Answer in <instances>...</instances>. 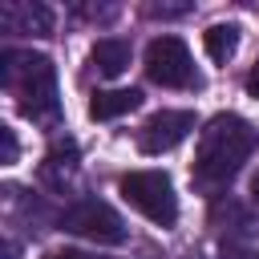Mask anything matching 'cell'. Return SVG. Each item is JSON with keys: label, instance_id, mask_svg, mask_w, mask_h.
I'll return each mask as SVG.
<instances>
[{"label": "cell", "instance_id": "4fadbf2b", "mask_svg": "<svg viewBox=\"0 0 259 259\" xmlns=\"http://www.w3.org/2000/svg\"><path fill=\"white\" fill-rule=\"evenodd\" d=\"M247 93H251V97L259 101V61H255V69L247 73Z\"/></svg>", "mask_w": 259, "mask_h": 259}, {"label": "cell", "instance_id": "ba28073f", "mask_svg": "<svg viewBox=\"0 0 259 259\" xmlns=\"http://www.w3.org/2000/svg\"><path fill=\"white\" fill-rule=\"evenodd\" d=\"M138 105H142V89H105V93H93L89 117L93 121H113V117H121Z\"/></svg>", "mask_w": 259, "mask_h": 259}, {"label": "cell", "instance_id": "3957f363", "mask_svg": "<svg viewBox=\"0 0 259 259\" xmlns=\"http://www.w3.org/2000/svg\"><path fill=\"white\" fill-rule=\"evenodd\" d=\"M117 190L154 227H174L178 223V194H174L170 174H162V170H130V174L117 178Z\"/></svg>", "mask_w": 259, "mask_h": 259}, {"label": "cell", "instance_id": "2e32d148", "mask_svg": "<svg viewBox=\"0 0 259 259\" xmlns=\"http://www.w3.org/2000/svg\"><path fill=\"white\" fill-rule=\"evenodd\" d=\"M251 198L259 202V170H255V178H251Z\"/></svg>", "mask_w": 259, "mask_h": 259}, {"label": "cell", "instance_id": "7a4b0ae2", "mask_svg": "<svg viewBox=\"0 0 259 259\" xmlns=\"http://www.w3.org/2000/svg\"><path fill=\"white\" fill-rule=\"evenodd\" d=\"M0 81L4 89L16 93V105L24 117L32 121H57L61 117V101H57V69L45 53H16L4 49L0 57Z\"/></svg>", "mask_w": 259, "mask_h": 259}, {"label": "cell", "instance_id": "5b68a950", "mask_svg": "<svg viewBox=\"0 0 259 259\" xmlns=\"http://www.w3.org/2000/svg\"><path fill=\"white\" fill-rule=\"evenodd\" d=\"M61 231H73V235H85V239L109 243V247L125 243V223H121V214H117L109 202H101V198H81V202H73V206L61 214Z\"/></svg>", "mask_w": 259, "mask_h": 259}, {"label": "cell", "instance_id": "6da1fadb", "mask_svg": "<svg viewBox=\"0 0 259 259\" xmlns=\"http://www.w3.org/2000/svg\"><path fill=\"white\" fill-rule=\"evenodd\" d=\"M259 146V134L251 121H243L239 113H214L206 121V130L198 134V154H194V182L202 190H219L227 186L243 162L251 158V150Z\"/></svg>", "mask_w": 259, "mask_h": 259}, {"label": "cell", "instance_id": "8fae6325", "mask_svg": "<svg viewBox=\"0 0 259 259\" xmlns=\"http://www.w3.org/2000/svg\"><path fill=\"white\" fill-rule=\"evenodd\" d=\"M57 170H77V142L73 138H61L53 142V150L45 154V174H57Z\"/></svg>", "mask_w": 259, "mask_h": 259}, {"label": "cell", "instance_id": "8992f818", "mask_svg": "<svg viewBox=\"0 0 259 259\" xmlns=\"http://www.w3.org/2000/svg\"><path fill=\"white\" fill-rule=\"evenodd\" d=\"M194 130V113L190 109H158L142 121L138 130V150L142 154H166L174 150L186 134Z\"/></svg>", "mask_w": 259, "mask_h": 259}, {"label": "cell", "instance_id": "30bf717a", "mask_svg": "<svg viewBox=\"0 0 259 259\" xmlns=\"http://www.w3.org/2000/svg\"><path fill=\"white\" fill-rule=\"evenodd\" d=\"M20 16V28L24 32H32V36H45V32H53V12L45 8V4H20V8H4V20H16Z\"/></svg>", "mask_w": 259, "mask_h": 259}, {"label": "cell", "instance_id": "9c48e42d", "mask_svg": "<svg viewBox=\"0 0 259 259\" xmlns=\"http://www.w3.org/2000/svg\"><path fill=\"white\" fill-rule=\"evenodd\" d=\"M202 45H206V57H210V61L227 65V61L235 57V49H239V28H235V24H210V28L202 32Z\"/></svg>", "mask_w": 259, "mask_h": 259}, {"label": "cell", "instance_id": "277c9868", "mask_svg": "<svg viewBox=\"0 0 259 259\" xmlns=\"http://www.w3.org/2000/svg\"><path fill=\"white\" fill-rule=\"evenodd\" d=\"M146 77L162 89H198L202 85L186 40L174 32H162L146 45Z\"/></svg>", "mask_w": 259, "mask_h": 259}, {"label": "cell", "instance_id": "9a60e30c", "mask_svg": "<svg viewBox=\"0 0 259 259\" xmlns=\"http://www.w3.org/2000/svg\"><path fill=\"white\" fill-rule=\"evenodd\" d=\"M4 259H16V243H12V239L4 243Z\"/></svg>", "mask_w": 259, "mask_h": 259}, {"label": "cell", "instance_id": "5bb4252c", "mask_svg": "<svg viewBox=\"0 0 259 259\" xmlns=\"http://www.w3.org/2000/svg\"><path fill=\"white\" fill-rule=\"evenodd\" d=\"M45 259H93V255H85V251H73V247H65V251H53V255H45Z\"/></svg>", "mask_w": 259, "mask_h": 259}, {"label": "cell", "instance_id": "52a82bcc", "mask_svg": "<svg viewBox=\"0 0 259 259\" xmlns=\"http://www.w3.org/2000/svg\"><path fill=\"white\" fill-rule=\"evenodd\" d=\"M89 65L101 73V77H121L130 69V40L121 36H101L93 49H89Z\"/></svg>", "mask_w": 259, "mask_h": 259}, {"label": "cell", "instance_id": "7c38bea8", "mask_svg": "<svg viewBox=\"0 0 259 259\" xmlns=\"http://www.w3.org/2000/svg\"><path fill=\"white\" fill-rule=\"evenodd\" d=\"M0 138H4V166H12V162L20 158V142H16V134H12L8 125H0Z\"/></svg>", "mask_w": 259, "mask_h": 259}]
</instances>
